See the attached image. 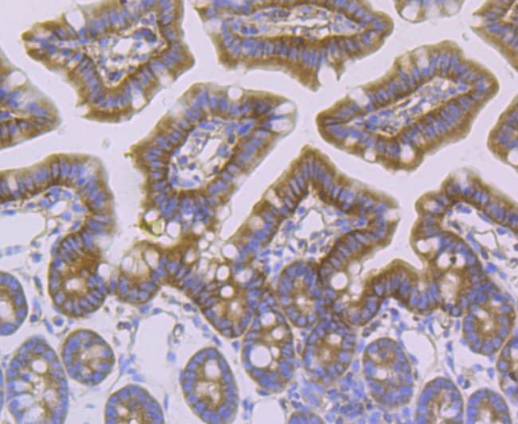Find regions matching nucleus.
Returning <instances> with one entry per match:
<instances>
[{
    "mask_svg": "<svg viewBox=\"0 0 518 424\" xmlns=\"http://www.w3.org/2000/svg\"><path fill=\"white\" fill-rule=\"evenodd\" d=\"M118 423H151L145 409L133 400H126L120 403Z\"/></svg>",
    "mask_w": 518,
    "mask_h": 424,
    "instance_id": "nucleus-3",
    "label": "nucleus"
},
{
    "mask_svg": "<svg viewBox=\"0 0 518 424\" xmlns=\"http://www.w3.org/2000/svg\"><path fill=\"white\" fill-rule=\"evenodd\" d=\"M341 337L336 335H330L320 341L318 350V359L324 366H329L337 361L340 348H341Z\"/></svg>",
    "mask_w": 518,
    "mask_h": 424,
    "instance_id": "nucleus-2",
    "label": "nucleus"
},
{
    "mask_svg": "<svg viewBox=\"0 0 518 424\" xmlns=\"http://www.w3.org/2000/svg\"><path fill=\"white\" fill-rule=\"evenodd\" d=\"M196 394L211 411H216L225 400V383L216 361L207 360L198 368Z\"/></svg>",
    "mask_w": 518,
    "mask_h": 424,
    "instance_id": "nucleus-1",
    "label": "nucleus"
}]
</instances>
